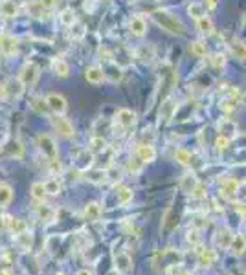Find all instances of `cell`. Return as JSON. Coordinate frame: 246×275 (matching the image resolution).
Wrapping results in <instances>:
<instances>
[{"label":"cell","instance_id":"8d00e7d4","mask_svg":"<svg viewBox=\"0 0 246 275\" xmlns=\"http://www.w3.org/2000/svg\"><path fill=\"white\" fill-rule=\"evenodd\" d=\"M105 149H107V141H105L101 136L92 138V141H90V151L92 152H103Z\"/></svg>","mask_w":246,"mask_h":275},{"label":"cell","instance_id":"d6a6232c","mask_svg":"<svg viewBox=\"0 0 246 275\" xmlns=\"http://www.w3.org/2000/svg\"><path fill=\"white\" fill-rule=\"evenodd\" d=\"M29 105H31V109L35 110L37 114H46V112L50 110V109H48V103H46V99H44V97H33Z\"/></svg>","mask_w":246,"mask_h":275},{"label":"cell","instance_id":"83f0119b","mask_svg":"<svg viewBox=\"0 0 246 275\" xmlns=\"http://www.w3.org/2000/svg\"><path fill=\"white\" fill-rule=\"evenodd\" d=\"M189 51H191V55H195L197 59H202L208 55V46L200 41H195V43H191L189 46Z\"/></svg>","mask_w":246,"mask_h":275},{"label":"cell","instance_id":"277c9868","mask_svg":"<svg viewBox=\"0 0 246 275\" xmlns=\"http://www.w3.org/2000/svg\"><path fill=\"white\" fill-rule=\"evenodd\" d=\"M51 127L55 129V132H59V136L65 138V139H72V138L75 136L74 125L70 123L66 117L59 116V114H55V116L51 117Z\"/></svg>","mask_w":246,"mask_h":275},{"label":"cell","instance_id":"1f68e13d","mask_svg":"<svg viewBox=\"0 0 246 275\" xmlns=\"http://www.w3.org/2000/svg\"><path fill=\"white\" fill-rule=\"evenodd\" d=\"M0 13L4 15V17H15V15L19 13V7L15 6V2L6 0V2L0 4Z\"/></svg>","mask_w":246,"mask_h":275},{"label":"cell","instance_id":"7402d4cb","mask_svg":"<svg viewBox=\"0 0 246 275\" xmlns=\"http://www.w3.org/2000/svg\"><path fill=\"white\" fill-rule=\"evenodd\" d=\"M51 68H53V72L57 73L59 77H63V79H66V77L70 75V66H68V63L63 61V59H55V61L51 63Z\"/></svg>","mask_w":246,"mask_h":275},{"label":"cell","instance_id":"f1b7e54d","mask_svg":"<svg viewBox=\"0 0 246 275\" xmlns=\"http://www.w3.org/2000/svg\"><path fill=\"white\" fill-rule=\"evenodd\" d=\"M188 13H189V17H193L195 21H198V19L206 17V7H204L202 4H198V2H191L188 6Z\"/></svg>","mask_w":246,"mask_h":275},{"label":"cell","instance_id":"4fadbf2b","mask_svg":"<svg viewBox=\"0 0 246 275\" xmlns=\"http://www.w3.org/2000/svg\"><path fill=\"white\" fill-rule=\"evenodd\" d=\"M174 114H176V103L173 99H166L160 107V119H164L167 123L171 121V117H174Z\"/></svg>","mask_w":246,"mask_h":275},{"label":"cell","instance_id":"ffe728a7","mask_svg":"<svg viewBox=\"0 0 246 275\" xmlns=\"http://www.w3.org/2000/svg\"><path fill=\"white\" fill-rule=\"evenodd\" d=\"M198 185V180H197V176L193 173H188L182 176L180 180V189L182 191H186V193H193V189Z\"/></svg>","mask_w":246,"mask_h":275},{"label":"cell","instance_id":"4dcf8cb0","mask_svg":"<svg viewBox=\"0 0 246 275\" xmlns=\"http://www.w3.org/2000/svg\"><path fill=\"white\" fill-rule=\"evenodd\" d=\"M116 198H118V202L122 204V206H127V204H129L130 200H132V189H130V187H125V185H122V187H118Z\"/></svg>","mask_w":246,"mask_h":275},{"label":"cell","instance_id":"ac0fdd59","mask_svg":"<svg viewBox=\"0 0 246 275\" xmlns=\"http://www.w3.org/2000/svg\"><path fill=\"white\" fill-rule=\"evenodd\" d=\"M13 202V189L9 183H0V207H7Z\"/></svg>","mask_w":246,"mask_h":275},{"label":"cell","instance_id":"8fae6325","mask_svg":"<svg viewBox=\"0 0 246 275\" xmlns=\"http://www.w3.org/2000/svg\"><path fill=\"white\" fill-rule=\"evenodd\" d=\"M85 79L88 83H92V85H99L103 81L107 79L105 77V70L99 68V66H88L87 70H85Z\"/></svg>","mask_w":246,"mask_h":275},{"label":"cell","instance_id":"74e56055","mask_svg":"<svg viewBox=\"0 0 246 275\" xmlns=\"http://www.w3.org/2000/svg\"><path fill=\"white\" fill-rule=\"evenodd\" d=\"M228 147H230V138H226V136L221 134V136L215 139V149H217V152L222 154V152L228 151Z\"/></svg>","mask_w":246,"mask_h":275},{"label":"cell","instance_id":"bcb514c9","mask_svg":"<svg viewBox=\"0 0 246 275\" xmlns=\"http://www.w3.org/2000/svg\"><path fill=\"white\" fill-rule=\"evenodd\" d=\"M237 207H239V211H241V215H245V218H246V204H237Z\"/></svg>","mask_w":246,"mask_h":275},{"label":"cell","instance_id":"44dd1931","mask_svg":"<svg viewBox=\"0 0 246 275\" xmlns=\"http://www.w3.org/2000/svg\"><path fill=\"white\" fill-rule=\"evenodd\" d=\"M29 195H31V198H33L35 202H43L44 198H46L44 182H35V183H31V187H29Z\"/></svg>","mask_w":246,"mask_h":275},{"label":"cell","instance_id":"7c38bea8","mask_svg":"<svg viewBox=\"0 0 246 275\" xmlns=\"http://www.w3.org/2000/svg\"><path fill=\"white\" fill-rule=\"evenodd\" d=\"M237 187H239V182L233 180V178H226L222 182V187H221V195L224 196V198H228V200H235Z\"/></svg>","mask_w":246,"mask_h":275},{"label":"cell","instance_id":"4316f807","mask_svg":"<svg viewBox=\"0 0 246 275\" xmlns=\"http://www.w3.org/2000/svg\"><path fill=\"white\" fill-rule=\"evenodd\" d=\"M197 29H198L202 35L210 37L215 28H213V22H211L208 17H202V19H198V21H197Z\"/></svg>","mask_w":246,"mask_h":275},{"label":"cell","instance_id":"5b68a950","mask_svg":"<svg viewBox=\"0 0 246 275\" xmlns=\"http://www.w3.org/2000/svg\"><path fill=\"white\" fill-rule=\"evenodd\" d=\"M46 103H48V109H50L53 114H59V116H63L66 112V109H68L66 99L61 94H57V92H51V94L46 95Z\"/></svg>","mask_w":246,"mask_h":275},{"label":"cell","instance_id":"7bdbcfd3","mask_svg":"<svg viewBox=\"0 0 246 275\" xmlns=\"http://www.w3.org/2000/svg\"><path fill=\"white\" fill-rule=\"evenodd\" d=\"M211 65L215 66V68H224V65H226V59H224V55H213V59H211Z\"/></svg>","mask_w":246,"mask_h":275},{"label":"cell","instance_id":"e0dca14e","mask_svg":"<svg viewBox=\"0 0 246 275\" xmlns=\"http://www.w3.org/2000/svg\"><path fill=\"white\" fill-rule=\"evenodd\" d=\"M7 231H11L13 235H19V233H24L26 229H28V226H26V222L24 220H21V218H15V217H7Z\"/></svg>","mask_w":246,"mask_h":275},{"label":"cell","instance_id":"b9f144b4","mask_svg":"<svg viewBox=\"0 0 246 275\" xmlns=\"http://www.w3.org/2000/svg\"><path fill=\"white\" fill-rule=\"evenodd\" d=\"M191 196H193V198H198V200H200V198H206V196H208V191H206V187H204L202 183H198V185H197V187L193 189V193H191Z\"/></svg>","mask_w":246,"mask_h":275},{"label":"cell","instance_id":"f546056e","mask_svg":"<svg viewBox=\"0 0 246 275\" xmlns=\"http://www.w3.org/2000/svg\"><path fill=\"white\" fill-rule=\"evenodd\" d=\"M59 21H61L63 26H74L75 24V11H74L72 7H66L59 15Z\"/></svg>","mask_w":246,"mask_h":275},{"label":"cell","instance_id":"ee69618b","mask_svg":"<svg viewBox=\"0 0 246 275\" xmlns=\"http://www.w3.org/2000/svg\"><path fill=\"white\" fill-rule=\"evenodd\" d=\"M39 4H41L44 9H53V7H55V0H41Z\"/></svg>","mask_w":246,"mask_h":275},{"label":"cell","instance_id":"c3c4849f","mask_svg":"<svg viewBox=\"0 0 246 275\" xmlns=\"http://www.w3.org/2000/svg\"><path fill=\"white\" fill-rule=\"evenodd\" d=\"M149 2H156V0H149Z\"/></svg>","mask_w":246,"mask_h":275},{"label":"cell","instance_id":"7a4b0ae2","mask_svg":"<svg viewBox=\"0 0 246 275\" xmlns=\"http://www.w3.org/2000/svg\"><path fill=\"white\" fill-rule=\"evenodd\" d=\"M39 77H41V68L35 63H26L19 73V83L22 85V88H33Z\"/></svg>","mask_w":246,"mask_h":275},{"label":"cell","instance_id":"f6af8a7d","mask_svg":"<svg viewBox=\"0 0 246 275\" xmlns=\"http://www.w3.org/2000/svg\"><path fill=\"white\" fill-rule=\"evenodd\" d=\"M217 4H219V0H206V7H208V9H215Z\"/></svg>","mask_w":246,"mask_h":275},{"label":"cell","instance_id":"8992f818","mask_svg":"<svg viewBox=\"0 0 246 275\" xmlns=\"http://www.w3.org/2000/svg\"><path fill=\"white\" fill-rule=\"evenodd\" d=\"M112 259H114V268L120 274H129L130 270H132V259H130V255L127 252H123V250L114 252Z\"/></svg>","mask_w":246,"mask_h":275},{"label":"cell","instance_id":"836d02e7","mask_svg":"<svg viewBox=\"0 0 246 275\" xmlns=\"http://www.w3.org/2000/svg\"><path fill=\"white\" fill-rule=\"evenodd\" d=\"M44 189H46V195H59L61 193V182H59V178L46 180L44 182Z\"/></svg>","mask_w":246,"mask_h":275},{"label":"cell","instance_id":"f35d334b","mask_svg":"<svg viewBox=\"0 0 246 275\" xmlns=\"http://www.w3.org/2000/svg\"><path fill=\"white\" fill-rule=\"evenodd\" d=\"M188 242L193 244V246H197V244L200 242V229H198V228H191L188 231Z\"/></svg>","mask_w":246,"mask_h":275},{"label":"cell","instance_id":"5bb4252c","mask_svg":"<svg viewBox=\"0 0 246 275\" xmlns=\"http://www.w3.org/2000/svg\"><path fill=\"white\" fill-rule=\"evenodd\" d=\"M83 217H85V220H88V222L99 220V217H101V206H99L98 202H88L87 206H85Z\"/></svg>","mask_w":246,"mask_h":275},{"label":"cell","instance_id":"d590c367","mask_svg":"<svg viewBox=\"0 0 246 275\" xmlns=\"http://www.w3.org/2000/svg\"><path fill=\"white\" fill-rule=\"evenodd\" d=\"M232 51L233 55L241 61H246V44L241 43V41H233L232 43Z\"/></svg>","mask_w":246,"mask_h":275},{"label":"cell","instance_id":"9a60e30c","mask_svg":"<svg viewBox=\"0 0 246 275\" xmlns=\"http://www.w3.org/2000/svg\"><path fill=\"white\" fill-rule=\"evenodd\" d=\"M6 152L9 158L22 160L24 158V145H22L19 139H11V141L6 145Z\"/></svg>","mask_w":246,"mask_h":275},{"label":"cell","instance_id":"ab89813d","mask_svg":"<svg viewBox=\"0 0 246 275\" xmlns=\"http://www.w3.org/2000/svg\"><path fill=\"white\" fill-rule=\"evenodd\" d=\"M235 198H237L241 204H246V180L239 182V187H237V195H235Z\"/></svg>","mask_w":246,"mask_h":275},{"label":"cell","instance_id":"e575fe53","mask_svg":"<svg viewBox=\"0 0 246 275\" xmlns=\"http://www.w3.org/2000/svg\"><path fill=\"white\" fill-rule=\"evenodd\" d=\"M174 160L180 163V165H191V152H188L186 149H176L174 151Z\"/></svg>","mask_w":246,"mask_h":275},{"label":"cell","instance_id":"ba28073f","mask_svg":"<svg viewBox=\"0 0 246 275\" xmlns=\"http://www.w3.org/2000/svg\"><path fill=\"white\" fill-rule=\"evenodd\" d=\"M233 231L230 229V228H219L217 233H215V242H217V246L221 248V250H230V246H232L233 242Z\"/></svg>","mask_w":246,"mask_h":275},{"label":"cell","instance_id":"9c48e42d","mask_svg":"<svg viewBox=\"0 0 246 275\" xmlns=\"http://www.w3.org/2000/svg\"><path fill=\"white\" fill-rule=\"evenodd\" d=\"M116 121L120 127L129 129V127L136 123V112H132L130 109H120L116 112Z\"/></svg>","mask_w":246,"mask_h":275},{"label":"cell","instance_id":"52a82bcc","mask_svg":"<svg viewBox=\"0 0 246 275\" xmlns=\"http://www.w3.org/2000/svg\"><path fill=\"white\" fill-rule=\"evenodd\" d=\"M17 48H19V41L11 35H2L0 37V53L4 57H11L17 53Z\"/></svg>","mask_w":246,"mask_h":275},{"label":"cell","instance_id":"7dc6e473","mask_svg":"<svg viewBox=\"0 0 246 275\" xmlns=\"http://www.w3.org/2000/svg\"><path fill=\"white\" fill-rule=\"evenodd\" d=\"M77 275H94V274H92V272H88V270H79Z\"/></svg>","mask_w":246,"mask_h":275},{"label":"cell","instance_id":"d4e9b609","mask_svg":"<svg viewBox=\"0 0 246 275\" xmlns=\"http://www.w3.org/2000/svg\"><path fill=\"white\" fill-rule=\"evenodd\" d=\"M15 244H17L19 250H22V252H28L29 248H31V235H29L28 231L15 235Z\"/></svg>","mask_w":246,"mask_h":275},{"label":"cell","instance_id":"6da1fadb","mask_svg":"<svg viewBox=\"0 0 246 275\" xmlns=\"http://www.w3.org/2000/svg\"><path fill=\"white\" fill-rule=\"evenodd\" d=\"M151 17H152V21L156 22L164 31H167V33L176 35V37L186 35V26H184L176 17H173L171 13H167V11H164V9H158V11H152Z\"/></svg>","mask_w":246,"mask_h":275},{"label":"cell","instance_id":"2e32d148","mask_svg":"<svg viewBox=\"0 0 246 275\" xmlns=\"http://www.w3.org/2000/svg\"><path fill=\"white\" fill-rule=\"evenodd\" d=\"M129 29L132 35L136 37H144L147 33V22L142 19V17H132V21L129 24Z\"/></svg>","mask_w":246,"mask_h":275},{"label":"cell","instance_id":"603a6c76","mask_svg":"<svg viewBox=\"0 0 246 275\" xmlns=\"http://www.w3.org/2000/svg\"><path fill=\"white\" fill-rule=\"evenodd\" d=\"M215 261H217V253L213 250H210V248H206L202 253L198 255V262H200V266H204V268L215 264Z\"/></svg>","mask_w":246,"mask_h":275},{"label":"cell","instance_id":"60d3db41","mask_svg":"<svg viewBox=\"0 0 246 275\" xmlns=\"http://www.w3.org/2000/svg\"><path fill=\"white\" fill-rule=\"evenodd\" d=\"M142 165H144V161H140L138 158L130 160V161H129V173L138 174L140 171H142Z\"/></svg>","mask_w":246,"mask_h":275},{"label":"cell","instance_id":"cb8c5ba5","mask_svg":"<svg viewBox=\"0 0 246 275\" xmlns=\"http://www.w3.org/2000/svg\"><path fill=\"white\" fill-rule=\"evenodd\" d=\"M107 171H103V169H98V171H87L85 173V178H87L90 183H103V182H107Z\"/></svg>","mask_w":246,"mask_h":275},{"label":"cell","instance_id":"484cf974","mask_svg":"<svg viewBox=\"0 0 246 275\" xmlns=\"http://www.w3.org/2000/svg\"><path fill=\"white\" fill-rule=\"evenodd\" d=\"M230 250L233 252V255L241 257V255L246 252V239H245V237H243V235H235V237H233L232 246H230Z\"/></svg>","mask_w":246,"mask_h":275},{"label":"cell","instance_id":"3957f363","mask_svg":"<svg viewBox=\"0 0 246 275\" xmlns=\"http://www.w3.org/2000/svg\"><path fill=\"white\" fill-rule=\"evenodd\" d=\"M37 147H39V151L43 152L48 160H55L59 156L57 143L48 134H39V138H37Z\"/></svg>","mask_w":246,"mask_h":275},{"label":"cell","instance_id":"30bf717a","mask_svg":"<svg viewBox=\"0 0 246 275\" xmlns=\"http://www.w3.org/2000/svg\"><path fill=\"white\" fill-rule=\"evenodd\" d=\"M136 158L144 163H151L156 158V151L151 143H140L136 149Z\"/></svg>","mask_w":246,"mask_h":275},{"label":"cell","instance_id":"d6986e66","mask_svg":"<svg viewBox=\"0 0 246 275\" xmlns=\"http://www.w3.org/2000/svg\"><path fill=\"white\" fill-rule=\"evenodd\" d=\"M37 215H39V220L51 222L55 218V209L51 206H48V204H41V206H37Z\"/></svg>","mask_w":246,"mask_h":275}]
</instances>
